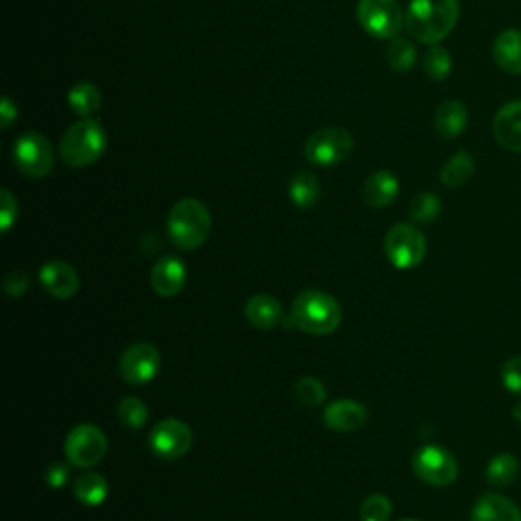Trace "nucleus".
Listing matches in <instances>:
<instances>
[{
    "label": "nucleus",
    "instance_id": "obj_1",
    "mask_svg": "<svg viewBox=\"0 0 521 521\" xmlns=\"http://www.w3.org/2000/svg\"><path fill=\"white\" fill-rule=\"evenodd\" d=\"M458 17V0H412L405 11V29L424 45H438L454 31Z\"/></svg>",
    "mask_w": 521,
    "mask_h": 521
},
{
    "label": "nucleus",
    "instance_id": "obj_2",
    "mask_svg": "<svg viewBox=\"0 0 521 521\" xmlns=\"http://www.w3.org/2000/svg\"><path fill=\"white\" fill-rule=\"evenodd\" d=\"M212 230V216L204 202L184 198L173 204L167 214V235L180 251L200 249Z\"/></svg>",
    "mask_w": 521,
    "mask_h": 521
},
{
    "label": "nucleus",
    "instance_id": "obj_3",
    "mask_svg": "<svg viewBox=\"0 0 521 521\" xmlns=\"http://www.w3.org/2000/svg\"><path fill=\"white\" fill-rule=\"evenodd\" d=\"M289 320L306 334L328 336L342 324V308L330 294L320 289H306L294 300Z\"/></svg>",
    "mask_w": 521,
    "mask_h": 521
},
{
    "label": "nucleus",
    "instance_id": "obj_4",
    "mask_svg": "<svg viewBox=\"0 0 521 521\" xmlns=\"http://www.w3.org/2000/svg\"><path fill=\"white\" fill-rule=\"evenodd\" d=\"M108 147V135L100 121L88 117L74 123L60 141V157L70 167L94 165Z\"/></svg>",
    "mask_w": 521,
    "mask_h": 521
},
{
    "label": "nucleus",
    "instance_id": "obj_5",
    "mask_svg": "<svg viewBox=\"0 0 521 521\" xmlns=\"http://www.w3.org/2000/svg\"><path fill=\"white\" fill-rule=\"evenodd\" d=\"M383 249H385L387 261L395 269L408 271V269L418 267L424 261L428 243H426L424 233L416 224L399 222L387 230Z\"/></svg>",
    "mask_w": 521,
    "mask_h": 521
},
{
    "label": "nucleus",
    "instance_id": "obj_6",
    "mask_svg": "<svg viewBox=\"0 0 521 521\" xmlns=\"http://www.w3.org/2000/svg\"><path fill=\"white\" fill-rule=\"evenodd\" d=\"M355 149L353 135L342 127H326L310 135L304 147V155L318 167H334L351 157Z\"/></svg>",
    "mask_w": 521,
    "mask_h": 521
},
{
    "label": "nucleus",
    "instance_id": "obj_7",
    "mask_svg": "<svg viewBox=\"0 0 521 521\" xmlns=\"http://www.w3.org/2000/svg\"><path fill=\"white\" fill-rule=\"evenodd\" d=\"M357 21L375 39H395L405 27V13L395 0H359Z\"/></svg>",
    "mask_w": 521,
    "mask_h": 521
},
{
    "label": "nucleus",
    "instance_id": "obj_8",
    "mask_svg": "<svg viewBox=\"0 0 521 521\" xmlns=\"http://www.w3.org/2000/svg\"><path fill=\"white\" fill-rule=\"evenodd\" d=\"M64 452L72 467L92 469L104 460L108 452V440L98 426L78 424L68 432L64 442Z\"/></svg>",
    "mask_w": 521,
    "mask_h": 521
},
{
    "label": "nucleus",
    "instance_id": "obj_9",
    "mask_svg": "<svg viewBox=\"0 0 521 521\" xmlns=\"http://www.w3.org/2000/svg\"><path fill=\"white\" fill-rule=\"evenodd\" d=\"M53 147L47 137L37 131L21 135L13 145V161L23 176L31 180L47 178L53 169Z\"/></svg>",
    "mask_w": 521,
    "mask_h": 521
},
{
    "label": "nucleus",
    "instance_id": "obj_10",
    "mask_svg": "<svg viewBox=\"0 0 521 521\" xmlns=\"http://www.w3.org/2000/svg\"><path fill=\"white\" fill-rule=\"evenodd\" d=\"M414 473L420 481L432 487H448L458 477V462L444 446H422L412 460Z\"/></svg>",
    "mask_w": 521,
    "mask_h": 521
},
{
    "label": "nucleus",
    "instance_id": "obj_11",
    "mask_svg": "<svg viewBox=\"0 0 521 521\" xmlns=\"http://www.w3.org/2000/svg\"><path fill=\"white\" fill-rule=\"evenodd\" d=\"M149 450L161 460H178L186 456L194 444L192 428L178 420L167 418L153 426L149 432Z\"/></svg>",
    "mask_w": 521,
    "mask_h": 521
},
{
    "label": "nucleus",
    "instance_id": "obj_12",
    "mask_svg": "<svg viewBox=\"0 0 521 521\" xmlns=\"http://www.w3.org/2000/svg\"><path fill=\"white\" fill-rule=\"evenodd\" d=\"M161 369V353L151 342H135L123 353L119 371L125 383L141 387L151 383Z\"/></svg>",
    "mask_w": 521,
    "mask_h": 521
},
{
    "label": "nucleus",
    "instance_id": "obj_13",
    "mask_svg": "<svg viewBox=\"0 0 521 521\" xmlns=\"http://www.w3.org/2000/svg\"><path fill=\"white\" fill-rule=\"evenodd\" d=\"M39 283L55 300H70L78 294V271L66 261H49L39 271Z\"/></svg>",
    "mask_w": 521,
    "mask_h": 521
},
{
    "label": "nucleus",
    "instance_id": "obj_14",
    "mask_svg": "<svg viewBox=\"0 0 521 521\" xmlns=\"http://www.w3.org/2000/svg\"><path fill=\"white\" fill-rule=\"evenodd\" d=\"M149 281L157 296L176 298L188 281L186 263L178 257H163L153 265Z\"/></svg>",
    "mask_w": 521,
    "mask_h": 521
},
{
    "label": "nucleus",
    "instance_id": "obj_15",
    "mask_svg": "<svg viewBox=\"0 0 521 521\" xmlns=\"http://www.w3.org/2000/svg\"><path fill=\"white\" fill-rule=\"evenodd\" d=\"M369 422V410L361 401L338 399L326 405L324 424L334 432H357Z\"/></svg>",
    "mask_w": 521,
    "mask_h": 521
},
{
    "label": "nucleus",
    "instance_id": "obj_16",
    "mask_svg": "<svg viewBox=\"0 0 521 521\" xmlns=\"http://www.w3.org/2000/svg\"><path fill=\"white\" fill-rule=\"evenodd\" d=\"M497 143L513 153H521V100L503 104L493 119Z\"/></svg>",
    "mask_w": 521,
    "mask_h": 521
},
{
    "label": "nucleus",
    "instance_id": "obj_17",
    "mask_svg": "<svg viewBox=\"0 0 521 521\" xmlns=\"http://www.w3.org/2000/svg\"><path fill=\"white\" fill-rule=\"evenodd\" d=\"M361 194L369 208H377V210L387 208L399 196V180L395 173H391L387 169L375 171L365 180Z\"/></svg>",
    "mask_w": 521,
    "mask_h": 521
},
{
    "label": "nucleus",
    "instance_id": "obj_18",
    "mask_svg": "<svg viewBox=\"0 0 521 521\" xmlns=\"http://www.w3.org/2000/svg\"><path fill=\"white\" fill-rule=\"evenodd\" d=\"M434 127L442 139H456L469 127V108L456 98L444 100L434 114Z\"/></svg>",
    "mask_w": 521,
    "mask_h": 521
},
{
    "label": "nucleus",
    "instance_id": "obj_19",
    "mask_svg": "<svg viewBox=\"0 0 521 521\" xmlns=\"http://www.w3.org/2000/svg\"><path fill=\"white\" fill-rule=\"evenodd\" d=\"M493 60L505 74H521V31L505 29L493 43Z\"/></svg>",
    "mask_w": 521,
    "mask_h": 521
},
{
    "label": "nucleus",
    "instance_id": "obj_20",
    "mask_svg": "<svg viewBox=\"0 0 521 521\" xmlns=\"http://www.w3.org/2000/svg\"><path fill=\"white\" fill-rule=\"evenodd\" d=\"M473 521H521V509L507 497L497 493H485L477 499L473 513Z\"/></svg>",
    "mask_w": 521,
    "mask_h": 521
},
{
    "label": "nucleus",
    "instance_id": "obj_21",
    "mask_svg": "<svg viewBox=\"0 0 521 521\" xmlns=\"http://www.w3.org/2000/svg\"><path fill=\"white\" fill-rule=\"evenodd\" d=\"M245 318L259 330H271L281 324L283 308L277 298L269 294H257L245 304Z\"/></svg>",
    "mask_w": 521,
    "mask_h": 521
},
{
    "label": "nucleus",
    "instance_id": "obj_22",
    "mask_svg": "<svg viewBox=\"0 0 521 521\" xmlns=\"http://www.w3.org/2000/svg\"><path fill=\"white\" fill-rule=\"evenodd\" d=\"M287 194H289L292 204H296L300 210H308L318 204V200L322 196V186L312 171L302 169L289 178Z\"/></svg>",
    "mask_w": 521,
    "mask_h": 521
},
{
    "label": "nucleus",
    "instance_id": "obj_23",
    "mask_svg": "<svg viewBox=\"0 0 521 521\" xmlns=\"http://www.w3.org/2000/svg\"><path fill=\"white\" fill-rule=\"evenodd\" d=\"M473 173H475V157L469 151L460 149L440 169V182L446 188H460L473 178Z\"/></svg>",
    "mask_w": 521,
    "mask_h": 521
},
{
    "label": "nucleus",
    "instance_id": "obj_24",
    "mask_svg": "<svg viewBox=\"0 0 521 521\" xmlns=\"http://www.w3.org/2000/svg\"><path fill=\"white\" fill-rule=\"evenodd\" d=\"M68 104H70L72 112L78 114L80 119H88L94 112H98V108L102 104V94L96 84L78 82L68 92Z\"/></svg>",
    "mask_w": 521,
    "mask_h": 521
},
{
    "label": "nucleus",
    "instance_id": "obj_25",
    "mask_svg": "<svg viewBox=\"0 0 521 521\" xmlns=\"http://www.w3.org/2000/svg\"><path fill=\"white\" fill-rule=\"evenodd\" d=\"M108 491H110V487H108L106 479L98 473H84L82 477L76 479V485H74L76 499L88 507L102 505L108 497Z\"/></svg>",
    "mask_w": 521,
    "mask_h": 521
},
{
    "label": "nucleus",
    "instance_id": "obj_26",
    "mask_svg": "<svg viewBox=\"0 0 521 521\" xmlns=\"http://www.w3.org/2000/svg\"><path fill=\"white\" fill-rule=\"evenodd\" d=\"M385 60L393 72H399V74L410 72L418 62L416 45L410 39L395 37V39H391V45L387 47Z\"/></svg>",
    "mask_w": 521,
    "mask_h": 521
},
{
    "label": "nucleus",
    "instance_id": "obj_27",
    "mask_svg": "<svg viewBox=\"0 0 521 521\" xmlns=\"http://www.w3.org/2000/svg\"><path fill=\"white\" fill-rule=\"evenodd\" d=\"M519 477V460L513 454H497L487 467V481L495 487H509Z\"/></svg>",
    "mask_w": 521,
    "mask_h": 521
},
{
    "label": "nucleus",
    "instance_id": "obj_28",
    "mask_svg": "<svg viewBox=\"0 0 521 521\" xmlns=\"http://www.w3.org/2000/svg\"><path fill=\"white\" fill-rule=\"evenodd\" d=\"M422 70L434 82L446 80L452 72V57H450L448 49H444L440 43L428 45V49L424 51V57H422Z\"/></svg>",
    "mask_w": 521,
    "mask_h": 521
},
{
    "label": "nucleus",
    "instance_id": "obj_29",
    "mask_svg": "<svg viewBox=\"0 0 521 521\" xmlns=\"http://www.w3.org/2000/svg\"><path fill=\"white\" fill-rule=\"evenodd\" d=\"M117 418L129 430H141L147 424L149 408L139 397H123L117 405Z\"/></svg>",
    "mask_w": 521,
    "mask_h": 521
},
{
    "label": "nucleus",
    "instance_id": "obj_30",
    "mask_svg": "<svg viewBox=\"0 0 521 521\" xmlns=\"http://www.w3.org/2000/svg\"><path fill=\"white\" fill-rule=\"evenodd\" d=\"M442 214V200L432 192H422L410 202V218L420 224H430Z\"/></svg>",
    "mask_w": 521,
    "mask_h": 521
},
{
    "label": "nucleus",
    "instance_id": "obj_31",
    "mask_svg": "<svg viewBox=\"0 0 521 521\" xmlns=\"http://www.w3.org/2000/svg\"><path fill=\"white\" fill-rule=\"evenodd\" d=\"M294 395L302 405H306V408H318V405L326 401L328 391L320 379L302 377L294 387Z\"/></svg>",
    "mask_w": 521,
    "mask_h": 521
},
{
    "label": "nucleus",
    "instance_id": "obj_32",
    "mask_svg": "<svg viewBox=\"0 0 521 521\" xmlns=\"http://www.w3.org/2000/svg\"><path fill=\"white\" fill-rule=\"evenodd\" d=\"M391 513H393V503L381 493L369 495L361 505L363 521H389Z\"/></svg>",
    "mask_w": 521,
    "mask_h": 521
},
{
    "label": "nucleus",
    "instance_id": "obj_33",
    "mask_svg": "<svg viewBox=\"0 0 521 521\" xmlns=\"http://www.w3.org/2000/svg\"><path fill=\"white\" fill-rule=\"evenodd\" d=\"M17 216H19L17 198L9 190H3L0 192V230H3L5 235L17 222Z\"/></svg>",
    "mask_w": 521,
    "mask_h": 521
},
{
    "label": "nucleus",
    "instance_id": "obj_34",
    "mask_svg": "<svg viewBox=\"0 0 521 521\" xmlns=\"http://www.w3.org/2000/svg\"><path fill=\"white\" fill-rule=\"evenodd\" d=\"M501 379L509 393L521 397V357H513L503 365Z\"/></svg>",
    "mask_w": 521,
    "mask_h": 521
},
{
    "label": "nucleus",
    "instance_id": "obj_35",
    "mask_svg": "<svg viewBox=\"0 0 521 521\" xmlns=\"http://www.w3.org/2000/svg\"><path fill=\"white\" fill-rule=\"evenodd\" d=\"M70 479V467L64 465V462H51L45 471V483L51 489H62Z\"/></svg>",
    "mask_w": 521,
    "mask_h": 521
},
{
    "label": "nucleus",
    "instance_id": "obj_36",
    "mask_svg": "<svg viewBox=\"0 0 521 521\" xmlns=\"http://www.w3.org/2000/svg\"><path fill=\"white\" fill-rule=\"evenodd\" d=\"M27 287H29V277H27V273H25L23 269L11 271V273L7 275V279H5V292H7V296H11V298L23 296V294L27 292Z\"/></svg>",
    "mask_w": 521,
    "mask_h": 521
},
{
    "label": "nucleus",
    "instance_id": "obj_37",
    "mask_svg": "<svg viewBox=\"0 0 521 521\" xmlns=\"http://www.w3.org/2000/svg\"><path fill=\"white\" fill-rule=\"evenodd\" d=\"M17 117H19L17 104L13 102L11 96H5L3 104H0V127H3V131H9L11 125L17 121Z\"/></svg>",
    "mask_w": 521,
    "mask_h": 521
},
{
    "label": "nucleus",
    "instance_id": "obj_38",
    "mask_svg": "<svg viewBox=\"0 0 521 521\" xmlns=\"http://www.w3.org/2000/svg\"><path fill=\"white\" fill-rule=\"evenodd\" d=\"M513 418H515L517 422H521V401L515 403V408H513Z\"/></svg>",
    "mask_w": 521,
    "mask_h": 521
},
{
    "label": "nucleus",
    "instance_id": "obj_39",
    "mask_svg": "<svg viewBox=\"0 0 521 521\" xmlns=\"http://www.w3.org/2000/svg\"><path fill=\"white\" fill-rule=\"evenodd\" d=\"M401 521H418V519H401Z\"/></svg>",
    "mask_w": 521,
    "mask_h": 521
}]
</instances>
